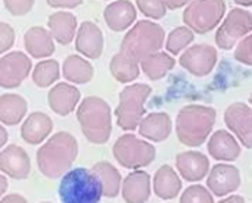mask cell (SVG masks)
Here are the masks:
<instances>
[{
    "mask_svg": "<svg viewBox=\"0 0 252 203\" xmlns=\"http://www.w3.org/2000/svg\"><path fill=\"white\" fill-rule=\"evenodd\" d=\"M58 195L63 203H97L102 199V183L92 171L74 168L62 177Z\"/></svg>",
    "mask_w": 252,
    "mask_h": 203,
    "instance_id": "6da1fadb",
    "label": "cell"
}]
</instances>
